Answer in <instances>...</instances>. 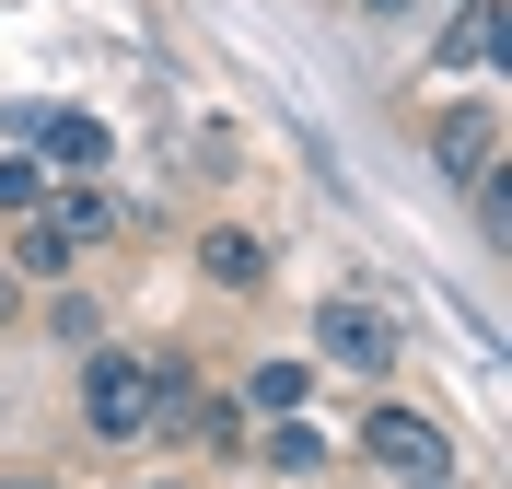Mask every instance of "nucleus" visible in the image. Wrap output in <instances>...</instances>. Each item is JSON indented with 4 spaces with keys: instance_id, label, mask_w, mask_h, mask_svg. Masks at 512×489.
I'll use <instances>...</instances> for the list:
<instances>
[{
    "instance_id": "f3484780",
    "label": "nucleus",
    "mask_w": 512,
    "mask_h": 489,
    "mask_svg": "<svg viewBox=\"0 0 512 489\" xmlns=\"http://www.w3.org/2000/svg\"><path fill=\"white\" fill-rule=\"evenodd\" d=\"M0 489H47V478H0Z\"/></svg>"
},
{
    "instance_id": "f257e3e1",
    "label": "nucleus",
    "mask_w": 512,
    "mask_h": 489,
    "mask_svg": "<svg viewBox=\"0 0 512 489\" xmlns=\"http://www.w3.org/2000/svg\"><path fill=\"white\" fill-rule=\"evenodd\" d=\"M315 350L338 361V373H361V385H384V373L408 361V326H396V303H373V292H326L315 303Z\"/></svg>"
},
{
    "instance_id": "2eb2a0df",
    "label": "nucleus",
    "mask_w": 512,
    "mask_h": 489,
    "mask_svg": "<svg viewBox=\"0 0 512 489\" xmlns=\"http://www.w3.org/2000/svg\"><path fill=\"white\" fill-rule=\"evenodd\" d=\"M12 315H24V280H12V268H0V326H12Z\"/></svg>"
},
{
    "instance_id": "1a4fd4ad",
    "label": "nucleus",
    "mask_w": 512,
    "mask_h": 489,
    "mask_svg": "<svg viewBox=\"0 0 512 489\" xmlns=\"http://www.w3.org/2000/svg\"><path fill=\"white\" fill-rule=\"evenodd\" d=\"M70 257H82V245H70V233H59V222H47V210H35V222H24V233H12V268H35V280H59V268H70Z\"/></svg>"
},
{
    "instance_id": "f8f14e48",
    "label": "nucleus",
    "mask_w": 512,
    "mask_h": 489,
    "mask_svg": "<svg viewBox=\"0 0 512 489\" xmlns=\"http://www.w3.org/2000/svg\"><path fill=\"white\" fill-rule=\"evenodd\" d=\"M35 210H47V175L12 152V163H0V222H35Z\"/></svg>"
},
{
    "instance_id": "f03ea898",
    "label": "nucleus",
    "mask_w": 512,
    "mask_h": 489,
    "mask_svg": "<svg viewBox=\"0 0 512 489\" xmlns=\"http://www.w3.org/2000/svg\"><path fill=\"white\" fill-rule=\"evenodd\" d=\"M82 420H94V443H140V431H152V373H140V350H94L82 361Z\"/></svg>"
},
{
    "instance_id": "ddd939ff",
    "label": "nucleus",
    "mask_w": 512,
    "mask_h": 489,
    "mask_svg": "<svg viewBox=\"0 0 512 489\" xmlns=\"http://www.w3.org/2000/svg\"><path fill=\"white\" fill-rule=\"evenodd\" d=\"M47 222H59V233H70V245H94V233H117V210H105V198H94V187H70V198H59V210H47Z\"/></svg>"
},
{
    "instance_id": "4468645a",
    "label": "nucleus",
    "mask_w": 512,
    "mask_h": 489,
    "mask_svg": "<svg viewBox=\"0 0 512 489\" xmlns=\"http://www.w3.org/2000/svg\"><path fill=\"white\" fill-rule=\"evenodd\" d=\"M187 431L210 443V455H233V443H245V408H222V396H198V408H187Z\"/></svg>"
},
{
    "instance_id": "9d476101",
    "label": "nucleus",
    "mask_w": 512,
    "mask_h": 489,
    "mask_svg": "<svg viewBox=\"0 0 512 489\" xmlns=\"http://www.w3.org/2000/svg\"><path fill=\"white\" fill-rule=\"evenodd\" d=\"M268 466H280V478H315V466H326V431L280 420V431H268Z\"/></svg>"
},
{
    "instance_id": "dca6fc26",
    "label": "nucleus",
    "mask_w": 512,
    "mask_h": 489,
    "mask_svg": "<svg viewBox=\"0 0 512 489\" xmlns=\"http://www.w3.org/2000/svg\"><path fill=\"white\" fill-rule=\"evenodd\" d=\"M361 12H408V0H361Z\"/></svg>"
},
{
    "instance_id": "423d86ee",
    "label": "nucleus",
    "mask_w": 512,
    "mask_h": 489,
    "mask_svg": "<svg viewBox=\"0 0 512 489\" xmlns=\"http://www.w3.org/2000/svg\"><path fill=\"white\" fill-rule=\"evenodd\" d=\"M489 59H501V0H466L431 47V70H489Z\"/></svg>"
},
{
    "instance_id": "9b49d317",
    "label": "nucleus",
    "mask_w": 512,
    "mask_h": 489,
    "mask_svg": "<svg viewBox=\"0 0 512 489\" xmlns=\"http://www.w3.org/2000/svg\"><path fill=\"white\" fill-rule=\"evenodd\" d=\"M47 326H59L70 350H105V303H94V292H59V303H47Z\"/></svg>"
},
{
    "instance_id": "0eeeda50",
    "label": "nucleus",
    "mask_w": 512,
    "mask_h": 489,
    "mask_svg": "<svg viewBox=\"0 0 512 489\" xmlns=\"http://www.w3.org/2000/svg\"><path fill=\"white\" fill-rule=\"evenodd\" d=\"M198 280L256 292V280H268V245H256V233H198Z\"/></svg>"
},
{
    "instance_id": "39448f33",
    "label": "nucleus",
    "mask_w": 512,
    "mask_h": 489,
    "mask_svg": "<svg viewBox=\"0 0 512 489\" xmlns=\"http://www.w3.org/2000/svg\"><path fill=\"white\" fill-rule=\"evenodd\" d=\"M105 152H117V140H105V117H47V129H35V175H70V187H82V175H105Z\"/></svg>"
},
{
    "instance_id": "7ed1b4c3",
    "label": "nucleus",
    "mask_w": 512,
    "mask_h": 489,
    "mask_svg": "<svg viewBox=\"0 0 512 489\" xmlns=\"http://www.w3.org/2000/svg\"><path fill=\"white\" fill-rule=\"evenodd\" d=\"M431 163H443L454 187H489V175H501V105H489V94H454L443 117H431Z\"/></svg>"
},
{
    "instance_id": "20e7f679",
    "label": "nucleus",
    "mask_w": 512,
    "mask_h": 489,
    "mask_svg": "<svg viewBox=\"0 0 512 489\" xmlns=\"http://www.w3.org/2000/svg\"><path fill=\"white\" fill-rule=\"evenodd\" d=\"M361 455L396 466V478H419V489H443V478H454L443 420H419V408H373V420H361Z\"/></svg>"
},
{
    "instance_id": "6e6552de",
    "label": "nucleus",
    "mask_w": 512,
    "mask_h": 489,
    "mask_svg": "<svg viewBox=\"0 0 512 489\" xmlns=\"http://www.w3.org/2000/svg\"><path fill=\"white\" fill-rule=\"evenodd\" d=\"M303 396H315V361H256L245 408H268V420H303Z\"/></svg>"
}]
</instances>
